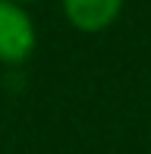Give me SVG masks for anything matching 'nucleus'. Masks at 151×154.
<instances>
[{
  "instance_id": "f257e3e1",
  "label": "nucleus",
  "mask_w": 151,
  "mask_h": 154,
  "mask_svg": "<svg viewBox=\"0 0 151 154\" xmlns=\"http://www.w3.org/2000/svg\"><path fill=\"white\" fill-rule=\"evenodd\" d=\"M38 29L29 10L13 0H0V66H19L35 54Z\"/></svg>"
},
{
  "instance_id": "f03ea898",
  "label": "nucleus",
  "mask_w": 151,
  "mask_h": 154,
  "mask_svg": "<svg viewBox=\"0 0 151 154\" xmlns=\"http://www.w3.org/2000/svg\"><path fill=\"white\" fill-rule=\"evenodd\" d=\"M126 0H60L63 19L82 35H101L123 16Z\"/></svg>"
},
{
  "instance_id": "7ed1b4c3",
  "label": "nucleus",
  "mask_w": 151,
  "mask_h": 154,
  "mask_svg": "<svg viewBox=\"0 0 151 154\" xmlns=\"http://www.w3.org/2000/svg\"><path fill=\"white\" fill-rule=\"evenodd\" d=\"M13 3H19V6H29V3H38V0H13Z\"/></svg>"
}]
</instances>
